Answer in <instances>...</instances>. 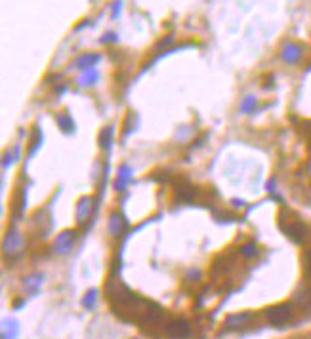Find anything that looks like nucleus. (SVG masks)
Masks as SVG:
<instances>
[{"label":"nucleus","instance_id":"23","mask_svg":"<svg viewBox=\"0 0 311 339\" xmlns=\"http://www.w3.org/2000/svg\"><path fill=\"white\" fill-rule=\"evenodd\" d=\"M113 136H115V128L113 126H107L100 132V147L102 149H109L111 143H113Z\"/></svg>","mask_w":311,"mask_h":339},{"label":"nucleus","instance_id":"24","mask_svg":"<svg viewBox=\"0 0 311 339\" xmlns=\"http://www.w3.org/2000/svg\"><path fill=\"white\" fill-rule=\"evenodd\" d=\"M98 290L96 288H90L86 294H84V297H82V307L84 309H88V311H92V309H96V303H98Z\"/></svg>","mask_w":311,"mask_h":339},{"label":"nucleus","instance_id":"3","mask_svg":"<svg viewBox=\"0 0 311 339\" xmlns=\"http://www.w3.org/2000/svg\"><path fill=\"white\" fill-rule=\"evenodd\" d=\"M265 318L271 326L275 328H285L287 324H290L294 317H296V311H294V305L292 303H279V305H273L269 309H265Z\"/></svg>","mask_w":311,"mask_h":339},{"label":"nucleus","instance_id":"5","mask_svg":"<svg viewBox=\"0 0 311 339\" xmlns=\"http://www.w3.org/2000/svg\"><path fill=\"white\" fill-rule=\"evenodd\" d=\"M25 248V238L23 235L15 229V227H10V231L6 233L4 237V242H2V250H4V255L8 257H17Z\"/></svg>","mask_w":311,"mask_h":339},{"label":"nucleus","instance_id":"9","mask_svg":"<svg viewBox=\"0 0 311 339\" xmlns=\"http://www.w3.org/2000/svg\"><path fill=\"white\" fill-rule=\"evenodd\" d=\"M252 318H254L252 313H233V315H229V317L225 318L223 326H225V330H229V332H237V330L248 326L252 322Z\"/></svg>","mask_w":311,"mask_h":339},{"label":"nucleus","instance_id":"26","mask_svg":"<svg viewBox=\"0 0 311 339\" xmlns=\"http://www.w3.org/2000/svg\"><path fill=\"white\" fill-rule=\"evenodd\" d=\"M239 254H241L242 257H246V259H252V257H256L260 254V250L256 246V242H246V244H242L241 248H239Z\"/></svg>","mask_w":311,"mask_h":339},{"label":"nucleus","instance_id":"2","mask_svg":"<svg viewBox=\"0 0 311 339\" xmlns=\"http://www.w3.org/2000/svg\"><path fill=\"white\" fill-rule=\"evenodd\" d=\"M279 227H281V231H283L294 244H304V242L310 238V227L306 225L300 217L288 214V212H281Z\"/></svg>","mask_w":311,"mask_h":339},{"label":"nucleus","instance_id":"22","mask_svg":"<svg viewBox=\"0 0 311 339\" xmlns=\"http://www.w3.org/2000/svg\"><path fill=\"white\" fill-rule=\"evenodd\" d=\"M19 157H21V147L19 145H13V149H8L4 159H2V168H10V164H15L19 160Z\"/></svg>","mask_w":311,"mask_h":339},{"label":"nucleus","instance_id":"21","mask_svg":"<svg viewBox=\"0 0 311 339\" xmlns=\"http://www.w3.org/2000/svg\"><path fill=\"white\" fill-rule=\"evenodd\" d=\"M42 141H44V137H42V132H40V128L35 126L33 128V134H31V139H29V157H33L38 147L42 145Z\"/></svg>","mask_w":311,"mask_h":339},{"label":"nucleus","instance_id":"15","mask_svg":"<svg viewBox=\"0 0 311 339\" xmlns=\"http://www.w3.org/2000/svg\"><path fill=\"white\" fill-rule=\"evenodd\" d=\"M100 82V71L98 69H88L79 77V86L81 88H92Z\"/></svg>","mask_w":311,"mask_h":339},{"label":"nucleus","instance_id":"11","mask_svg":"<svg viewBox=\"0 0 311 339\" xmlns=\"http://www.w3.org/2000/svg\"><path fill=\"white\" fill-rule=\"evenodd\" d=\"M100 59H102L100 54L86 52V54H82V56H79L75 61H73V67L81 69L82 73H84V71H88V69H96V65H98V61H100Z\"/></svg>","mask_w":311,"mask_h":339},{"label":"nucleus","instance_id":"16","mask_svg":"<svg viewBox=\"0 0 311 339\" xmlns=\"http://www.w3.org/2000/svg\"><path fill=\"white\" fill-rule=\"evenodd\" d=\"M56 122H58V126L61 128L63 134H73L75 132V120L69 114V111H63V113L56 114Z\"/></svg>","mask_w":311,"mask_h":339},{"label":"nucleus","instance_id":"14","mask_svg":"<svg viewBox=\"0 0 311 339\" xmlns=\"http://www.w3.org/2000/svg\"><path fill=\"white\" fill-rule=\"evenodd\" d=\"M126 229H128V223L124 221L122 215L111 214V217H109V233H111L113 237H120Z\"/></svg>","mask_w":311,"mask_h":339},{"label":"nucleus","instance_id":"10","mask_svg":"<svg viewBox=\"0 0 311 339\" xmlns=\"http://www.w3.org/2000/svg\"><path fill=\"white\" fill-rule=\"evenodd\" d=\"M94 208H96V204H94L92 196H82L81 200L77 202V221H79V225H84L86 219L92 217Z\"/></svg>","mask_w":311,"mask_h":339},{"label":"nucleus","instance_id":"29","mask_svg":"<svg viewBox=\"0 0 311 339\" xmlns=\"http://www.w3.org/2000/svg\"><path fill=\"white\" fill-rule=\"evenodd\" d=\"M102 44H109V42H118V36L115 33H105L102 36V40H100Z\"/></svg>","mask_w":311,"mask_h":339},{"label":"nucleus","instance_id":"6","mask_svg":"<svg viewBox=\"0 0 311 339\" xmlns=\"http://www.w3.org/2000/svg\"><path fill=\"white\" fill-rule=\"evenodd\" d=\"M77 240H79V233L67 229V231H61L56 240H54V252L58 255H69L71 252L77 246Z\"/></svg>","mask_w":311,"mask_h":339},{"label":"nucleus","instance_id":"1","mask_svg":"<svg viewBox=\"0 0 311 339\" xmlns=\"http://www.w3.org/2000/svg\"><path fill=\"white\" fill-rule=\"evenodd\" d=\"M105 294L107 299L111 303V309L118 318L128 320V322H138L141 324L143 317L147 315L149 307L153 305V301H147L143 297H139L138 294H134L126 284H122L116 278H109L107 286H105Z\"/></svg>","mask_w":311,"mask_h":339},{"label":"nucleus","instance_id":"13","mask_svg":"<svg viewBox=\"0 0 311 339\" xmlns=\"http://www.w3.org/2000/svg\"><path fill=\"white\" fill-rule=\"evenodd\" d=\"M19 336V322L15 318L2 320V339H17Z\"/></svg>","mask_w":311,"mask_h":339},{"label":"nucleus","instance_id":"25","mask_svg":"<svg viewBox=\"0 0 311 339\" xmlns=\"http://www.w3.org/2000/svg\"><path fill=\"white\" fill-rule=\"evenodd\" d=\"M256 109H258V97L246 95V97L241 101V113L252 114V113H256Z\"/></svg>","mask_w":311,"mask_h":339},{"label":"nucleus","instance_id":"20","mask_svg":"<svg viewBox=\"0 0 311 339\" xmlns=\"http://www.w3.org/2000/svg\"><path fill=\"white\" fill-rule=\"evenodd\" d=\"M229 263H231V261H229V257H227L225 254L218 255V257L214 259V263H212V276H221L223 272L229 269V267H225V265H229Z\"/></svg>","mask_w":311,"mask_h":339},{"label":"nucleus","instance_id":"28","mask_svg":"<svg viewBox=\"0 0 311 339\" xmlns=\"http://www.w3.org/2000/svg\"><path fill=\"white\" fill-rule=\"evenodd\" d=\"M185 280H187V282H199V280H201V271H199V269H191V271L187 272Z\"/></svg>","mask_w":311,"mask_h":339},{"label":"nucleus","instance_id":"30","mask_svg":"<svg viewBox=\"0 0 311 339\" xmlns=\"http://www.w3.org/2000/svg\"><path fill=\"white\" fill-rule=\"evenodd\" d=\"M120 6H122L120 2H115L113 4V17H116V13H120Z\"/></svg>","mask_w":311,"mask_h":339},{"label":"nucleus","instance_id":"27","mask_svg":"<svg viewBox=\"0 0 311 339\" xmlns=\"http://www.w3.org/2000/svg\"><path fill=\"white\" fill-rule=\"evenodd\" d=\"M302 263H304V274H306V278L311 280V248L304 252V255H302Z\"/></svg>","mask_w":311,"mask_h":339},{"label":"nucleus","instance_id":"17","mask_svg":"<svg viewBox=\"0 0 311 339\" xmlns=\"http://www.w3.org/2000/svg\"><path fill=\"white\" fill-rule=\"evenodd\" d=\"M25 206H27V192L23 191V187H17V191H15V194H13V198H12L13 212L17 215H21L25 210Z\"/></svg>","mask_w":311,"mask_h":339},{"label":"nucleus","instance_id":"18","mask_svg":"<svg viewBox=\"0 0 311 339\" xmlns=\"http://www.w3.org/2000/svg\"><path fill=\"white\" fill-rule=\"evenodd\" d=\"M294 301L298 303L300 307H310L311 305V288L310 286H300L298 290L294 292Z\"/></svg>","mask_w":311,"mask_h":339},{"label":"nucleus","instance_id":"8","mask_svg":"<svg viewBox=\"0 0 311 339\" xmlns=\"http://www.w3.org/2000/svg\"><path fill=\"white\" fill-rule=\"evenodd\" d=\"M302 56H304V46L298 44V42H287V44L283 46V50H281V57L288 65L300 63Z\"/></svg>","mask_w":311,"mask_h":339},{"label":"nucleus","instance_id":"4","mask_svg":"<svg viewBox=\"0 0 311 339\" xmlns=\"http://www.w3.org/2000/svg\"><path fill=\"white\" fill-rule=\"evenodd\" d=\"M162 334L168 339H189L191 338V324L185 318H168L162 324Z\"/></svg>","mask_w":311,"mask_h":339},{"label":"nucleus","instance_id":"7","mask_svg":"<svg viewBox=\"0 0 311 339\" xmlns=\"http://www.w3.org/2000/svg\"><path fill=\"white\" fill-rule=\"evenodd\" d=\"M174 192H176V198H178L180 202H193L197 198V194H199V189H197L189 179L182 177V179L176 183Z\"/></svg>","mask_w":311,"mask_h":339},{"label":"nucleus","instance_id":"31","mask_svg":"<svg viewBox=\"0 0 311 339\" xmlns=\"http://www.w3.org/2000/svg\"><path fill=\"white\" fill-rule=\"evenodd\" d=\"M242 204H244L242 200H233V206H242Z\"/></svg>","mask_w":311,"mask_h":339},{"label":"nucleus","instance_id":"19","mask_svg":"<svg viewBox=\"0 0 311 339\" xmlns=\"http://www.w3.org/2000/svg\"><path fill=\"white\" fill-rule=\"evenodd\" d=\"M44 284V274L42 272H35V274H29L23 280V286L27 290H31L33 294H36L40 290V286Z\"/></svg>","mask_w":311,"mask_h":339},{"label":"nucleus","instance_id":"12","mask_svg":"<svg viewBox=\"0 0 311 339\" xmlns=\"http://www.w3.org/2000/svg\"><path fill=\"white\" fill-rule=\"evenodd\" d=\"M132 181V170L128 164H122L120 168H118V173H116V179H115V191L116 192H122L126 191L128 183Z\"/></svg>","mask_w":311,"mask_h":339}]
</instances>
